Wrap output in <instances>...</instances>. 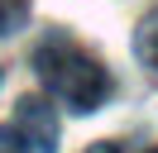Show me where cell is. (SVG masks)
Masks as SVG:
<instances>
[{
  "label": "cell",
  "instance_id": "obj_1",
  "mask_svg": "<svg viewBox=\"0 0 158 153\" xmlns=\"http://www.w3.org/2000/svg\"><path fill=\"white\" fill-rule=\"evenodd\" d=\"M34 67H39V81L53 91V101H62L77 115L106 105V96H110V72L67 38H48L34 53Z\"/></svg>",
  "mask_w": 158,
  "mask_h": 153
},
{
  "label": "cell",
  "instance_id": "obj_2",
  "mask_svg": "<svg viewBox=\"0 0 158 153\" xmlns=\"http://www.w3.org/2000/svg\"><path fill=\"white\" fill-rule=\"evenodd\" d=\"M15 124H19V139L29 143L34 153H53L58 148V115H53L48 101L24 96V101L15 105Z\"/></svg>",
  "mask_w": 158,
  "mask_h": 153
},
{
  "label": "cell",
  "instance_id": "obj_3",
  "mask_svg": "<svg viewBox=\"0 0 158 153\" xmlns=\"http://www.w3.org/2000/svg\"><path fill=\"white\" fill-rule=\"evenodd\" d=\"M134 53H139V62H144V67H153V72H158V10L139 19V29H134Z\"/></svg>",
  "mask_w": 158,
  "mask_h": 153
},
{
  "label": "cell",
  "instance_id": "obj_4",
  "mask_svg": "<svg viewBox=\"0 0 158 153\" xmlns=\"http://www.w3.org/2000/svg\"><path fill=\"white\" fill-rule=\"evenodd\" d=\"M29 14V0H0V34H15Z\"/></svg>",
  "mask_w": 158,
  "mask_h": 153
},
{
  "label": "cell",
  "instance_id": "obj_5",
  "mask_svg": "<svg viewBox=\"0 0 158 153\" xmlns=\"http://www.w3.org/2000/svg\"><path fill=\"white\" fill-rule=\"evenodd\" d=\"M0 153H24V139L15 129H0Z\"/></svg>",
  "mask_w": 158,
  "mask_h": 153
},
{
  "label": "cell",
  "instance_id": "obj_6",
  "mask_svg": "<svg viewBox=\"0 0 158 153\" xmlns=\"http://www.w3.org/2000/svg\"><path fill=\"white\" fill-rule=\"evenodd\" d=\"M86 153H120V143H91Z\"/></svg>",
  "mask_w": 158,
  "mask_h": 153
},
{
  "label": "cell",
  "instance_id": "obj_7",
  "mask_svg": "<svg viewBox=\"0 0 158 153\" xmlns=\"http://www.w3.org/2000/svg\"><path fill=\"white\" fill-rule=\"evenodd\" d=\"M153 153H158V148H153Z\"/></svg>",
  "mask_w": 158,
  "mask_h": 153
}]
</instances>
